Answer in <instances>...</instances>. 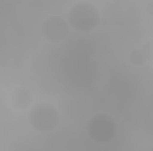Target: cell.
Segmentation results:
<instances>
[]
</instances>
